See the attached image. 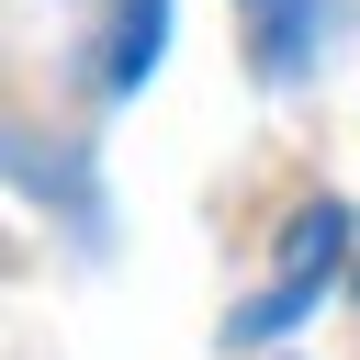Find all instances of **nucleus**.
I'll list each match as a JSON object with an SVG mask.
<instances>
[{"label": "nucleus", "instance_id": "f257e3e1", "mask_svg": "<svg viewBox=\"0 0 360 360\" xmlns=\"http://www.w3.org/2000/svg\"><path fill=\"white\" fill-rule=\"evenodd\" d=\"M349 248H360V214L315 191V202H304V214L281 225V259H270L281 281H270L259 304H236V315H225V338H281V326H304V315H315V304H326V292H338V281L360 270Z\"/></svg>", "mask_w": 360, "mask_h": 360}, {"label": "nucleus", "instance_id": "20e7f679", "mask_svg": "<svg viewBox=\"0 0 360 360\" xmlns=\"http://www.w3.org/2000/svg\"><path fill=\"white\" fill-rule=\"evenodd\" d=\"M349 292H360V270H349Z\"/></svg>", "mask_w": 360, "mask_h": 360}, {"label": "nucleus", "instance_id": "7ed1b4c3", "mask_svg": "<svg viewBox=\"0 0 360 360\" xmlns=\"http://www.w3.org/2000/svg\"><path fill=\"white\" fill-rule=\"evenodd\" d=\"M169 56V0H112V45H101V101H135Z\"/></svg>", "mask_w": 360, "mask_h": 360}, {"label": "nucleus", "instance_id": "f03ea898", "mask_svg": "<svg viewBox=\"0 0 360 360\" xmlns=\"http://www.w3.org/2000/svg\"><path fill=\"white\" fill-rule=\"evenodd\" d=\"M236 22H248V68H259V90L315 79L326 45H338V0H236Z\"/></svg>", "mask_w": 360, "mask_h": 360}]
</instances>
